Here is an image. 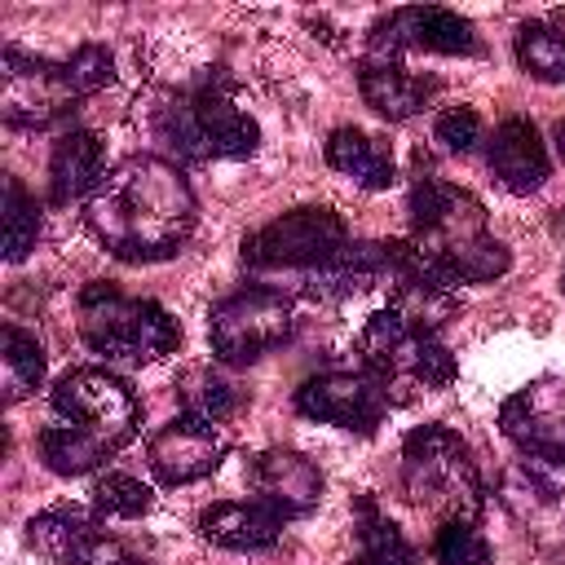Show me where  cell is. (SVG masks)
<instances>
[{
    "mask_svg": "<svg viewBox=\"0 0 565 565\" xmlns=\"http://www.w3.org/2000/svg\"><path fill=\"white\" fill-rule=\"evenodd\" d=\"M199 221L194 190L172 159L128 154L84 203V225L115 260L154 265L177 256Z\"/></svg>",
    "mask_w": 565,
    "mask_h": 565,
    "instance_id": "obj_1",
    "label": "cell"
},
{
    "mask_svg": "<svg viewBox=\"0 0 565 565\" xmlns=\"http://www.w3.org/2000/svg\"><path fill=\"white\" fill-rule=\"evenodd\" d=\"M406 212H411V243L455 287L459 282H494L499 274H508L512 256L490 234L486 207L477 194H468L441 177H419L411 185Z\"/></svg>",
    "mask_w": 565,
    "mask_h": 565,
    "instance_id": "obj_2",
    "label": "cell"
},
{
    "mask_svg": "<svg viewBox=\"0 0 565 565\" xmlns=\"http://www.w3.org/2000/svg\"><path fill=\"white\" fill-rule=\"evenodd\" d=\"M146 124L150 137L185 163L247 159L260 146V124L234 102V79L221 66L190 88L154 97Z\"/></svg>",
    "mask_w": 565,
    "mask_h": 565,
    "instance_id": "obj_3",
    "label": "cell"
},
{
    "mask_svg": "<svg viewBox=\"0 0 565 565\" xmlns=\"http://www.w3.org/2000/svg\"><path fill=\"white\" fill-rule=\"evenodd\" d=\"M115 79V57L106 44H79L71 57H31L18 44L0 53V115L13 128H57L84 97Z\"/></svg>",
    "mask_w": 565,
    "mask_h": 565,
    "instance_id": "obj_4",
    "label": "cell"
},
{
    "mask_svg": "<svg viewBox=\"0 0 565 565\" xmlns=\"http://www.w3.org/2000/svg\"><path fill=\"white\" fill-rule=\"evenodd\" d=\"M402 499L441 521H477L486 486L468 441L446 424H419L402 441Z\"/></svg>",
    "mask_w": 565,
    "mask_h": 565,
    "instance_id": "obj_5",
    "label": "cell"
},
{
    "mask_svg": "<svg viewBox=\"0 0 565 565\" xmlns=\"http://www.w3.org/2000/svg\"><path fill=\"white\" fill-rule=\"evenodd\" d=\"M79 309V340L106 362H159L177 353L181 322L150 296H124L115 282H88L75 296Z\"/></svg>",
    "mask_w": 565,
    "mask_h": 565,
    "instance_id": "obj_6",
    "label": "cell"
},
{
    "mask_svg": "<svg viewBox=\"0 0 565 565\" xmlns=\"http://www.w3.org/2000/svg\"><path fill=\"white\" fill-rule=\"evenodd\" d=\"M349 225L331 207H291L243 238V269L256 278H287L291 296L349 247Z\"/></svg>",
    "mask_w": 565,
    "mask_h": 565,
    "instance_id": "obj_7",
    "label": "cell"
},
{
    "mask_svg": "<svg viewBox=\"0 0 565 565\" xmlns=\"http://www.w3.org/2000/svg\"><path fill=\"white\" fill-rule=\"evenodd\" d=\"M358 353H362V366L388 388L393 402H397V393H411V388H446L459 371L455 353L441 344L437 331L411 327L388 305L362 322Z\"/></svg>",
    "mask_w": 565,
    "mask_h": 565,
    "instance_id": "obj_8",
    "label": "cell"
},
{
    "mask_svg": "<svg viewBox=\"0 0 565 565\" xmlns=\"http://www.w3.org/2000/svg\"><path fill=\"white\" fill-rule=\"evenodd\" d=\"M296 327V296L278 287H243L234 296H221L207 309V344L212 358L225 366H247L278 344H287Z\"/></svg>",
    "mask_w": 565,
    "mask_h": 565,
    "instance_id": "obj_9",
    "label": "cell"
},
{
    "mask_svg": "<svg viewBox=\"0 0 565 565\" xmlns=\"http://www.w3.org/2000/svg\"><path fill=\"white\" fill-rule=\"evenodd\" d=\"M57 419L84 428L93 441H102L110 455L119 446H128L141 428V402L137 393L106 366H75L66 375H57L53 393H49Z\"/></svg>",
    "mask_w": 565,
    "mask_h": 565,
    "instance_id": "obj_10",
    "label": "cell"
},
{
    "mask_svg": "<svg viewBox=\"0 0 565 565\" xmlns=\"http://www.w3.org/2000/svg\"><path fill=\"white\" fill-rule=\"evenodd\" d=\"M371 57H402V53H446V57H477L481 53V35L468 18H459L455 9H437V4H411V9H393L384 13L371 35Z\"/></svg>",
    "mask_w": 565,
    "mask_h": 565,
    "instance_id": "obj_11",
    "label": "cell"
},
{
    "mask_svg": "<svg viewBox=\"0 0 565 565\" xmlns=\"http://www.w3.org/2000/svg\"><path fill=\"white\" fill-rule=\"evenodd\" d=\"M388 406H393L388 388L366 366H358V371H322V375H309L296 388V411L305 419L335 424V428H349L358 437H371L384 424Z\"/></svg>",
    "mask_w": 565,
    "mask_h": 565,
    "instance_id": "obj_12",
    "label": "cell"
},
{
    "mask_svg": "<svg viewBox=\"0 0 565 565\" xmlns=\"http://www.w3.org/2000/svg\"><path fill=\"white\" fill-rule=\"evenodd\" d=\"M503 437L534 463H565V380L539 375L499 406Z\"/></svg>",
    "mask_w": 565,
    "mask_h": 565,
    "instance_id": "obj_13",
    "label": "cell"
},
{
    "mask_svg": "<svg viewBox=\"0 0 565 565\" xmlns=\"http://www.w3.org/2000/svg\"><path fill=\"white\" fill-rule=\"evenodd\" d=\"M225 455H230V437L221 433V424L203 415H185V411L172 424H163L146 446V463L163 486L203 481L221 468Z\"/></svg>",
    "mask_w": 565,
    "mask_h": 565,
    "instance_id": "obj_14",
    "label": "cell"
},
{
    "mask_svg": "<svg viewBox=\"0 0 565 565\" xmlns=\"http://www.w3.org/2000/svg\"><path fill=\"white\" fill-rule=\"evenodd\" d=\"M247 481L260 503H269L278 516H305L322 499V472L309 455L269 446L247 463Z\"/></svg>",
    "mask_w": 565,
    "mask_h": 565,
    "instance_id": "obj_15",
    "label": "cell"
},
{
    "mask_svg": "<svg viewBox=\"0 0 565 565\" xmlns=\"http://www.w3.org/2000/svg\"><path fill=\"white\" fill-rule=\"evenodd\" d=\"M486 163H490L494 181L512 194H534L552 172L547 146L525 115H508L494 124V137L486 146Z\"/></svg>",
    "mask_w": 565,
    "mask_h": 565,
    "instance_id": "obj_16",
    "label": "cell"
},
{
    "mask_svg": "<svg viewBox=\"0 0 565 565\" xmlns=\"http://www.w3.org/2000/svg\"><path fill=\"white\" fill-rule=\"evenodd\" d=\"M282 521L287 516H278L260 499H221L199 512V534L225 552H265L282 539Z\"/></svg>",
    "mask_w": 565,
    "mask_h": 565,
    "instance_id": "obj_17",
    "label": "cell"
},
{
    "mask_svg": "<svg viewBox=\"0 0 565 565\" xmlns=\"http://www.w3.org/2000/svg\"><path fill=\"white\" fill-rule=\"evenodd\" d=\"M106 146L97 132H84V128H66L57 141H53V154H49V203L66 207L75 199H93V190L106 181Z\"/></svg>",
    "mask_w": 565,
    "mask_h": 565,
    "instance_id": "obj_18",
    "label": "cell"
},
{
    "mask_svg": "<svg viewBox=\"0 0 565 565\" xmlns=\"http://www.w3.org/2000/svg\"><path fill=\"white\" fill-rule=\"evenodd\" d=\"M358 93H362V102H366L375 115H384L388 124H397V119L419 115V110L433 102L437 79L411 75V71H406L402 62H393V57H366V62L358 66Z\"/></svg>",
    "mask_w": 565,
    "mask_h": 565,
    "instance_id": "obj_19",
    "label": "cell"
},
{
    "mask_svg": "<svg viewBox=\"0 0 565 565\" xmlns=\"http://www.w3.org/2000/svg\"><path fill=\"white\" fill-rule=\"evenodd\" d=\"M322 154H327V163H331L340 177H349V181L362 185V190H388V185L397 181V159H393V150H388L380 137L362 132V128H335V132L327 137Z\"/></svg>",
    "mask_w": 565,
    "mask_h": 565,
    "instance_id": "obj_20",
    "label": "cell"
},
{
    "mask_svg": "<svg viewBox=\"0 0 565 565\" xmlns=\"http://www.w3.org/2000/svg\"><path fill=\"white\" fill-rule=\"evenodd\" d=\"M35 446H40L44 468H49V472H57V477H84V472H93V468L110 455L102 441H93L84 428L66 424V419H57V424L40 428Z\"/></svg>",
    "mask_w": 565,
    "mask_h": 565,
    "instance_id": "obj_21",
    "label": "cell"
},
{
    "mask_svg": "<svg viewBox=\"0 0 565 565\" xmlns=\"http://www.w3.org/2000/svg\"><path fill=\"white\" fill-rule=\"evenodd\" d=\"M512 53H516V66L530 79L565 84V31H556L547 22H521L516 40H512Z\"/></svg>",
    "mask_w": 565,
    "mask_h": 565,
    "instance_id": "obj_22",
    "label": "cell"
},
{
    "mask_svg": "<svg viewBox=\"0 0 565 565\" xmlns=\"http://www.w3.org/2000/svg\"><path fill=\"white\" fill-rule=\"evenodd\" d=\"M358 543H362V561L366 565H415V547L411 539L375 508L371 494L358 499Z\"/></svg>",
    "mask_w": 565,
    "mask_h": 565,
    "instance_id": "obj_23",
    "label": "cell"
},
{
    "mask_svg": "<svg viewBox=\"0 0 565 565\" xmlns=\"http://www.w3.org/2000/svg\"><path fill=\"white\" fill-rule=\"evenodd\" d=\"M44 230V216H40V203L22 190L18 177H4V260L18 265L31 256L35 238Z\"/></svg>",
    "mask_w": 565,
    "mask_h": 565,
    "instance_id": "obj_24",
    "label": "cell"
},
{
    "mask_svg": "<svg viewBox=\"0 0 565 565\" xmlns=\"http://www.w3.org/2000/svg\"><path fill=\"white\" fill-rule=\"evenodd\" d=\"M97 521L88 516V512H79V508H49V512H40V516H31L26 521V539H31V547L40 552V556H49V561H66V552L84 539V530H93Z\"/></svg>",
    "mask_w": 565,
    "mask_h": 565,
    "instance_id": "obj_25",
    "label": "cell"
},
{
    "mask_svg": "<svg viewBox=\"0 0 565 565\" xmlns=\"http://www.w3.org/2000/svg\"><path fill=\"white\" fill-rule=\"evenodd\" d=\"M150 508H154V490L132 472H106L93 481V512L97 516L132 521V516H146Z\"/></svg>",
    "mask_w": 565,
    "mask_h": 565,
    "instance_id": "obj_26",
    "label": "cell"
},
{
    "mask_svg": "<svg viewBox=\"0 0 565 565\" xmlns=\"http://www.w3.org/2000/svg\"><path fill=\"white\" fill-rule=\"evenodd\" d=\"M4 366H9V384H13V397L31 393L44 384V349L31 331L22 327H4Z\"/></svg>",
    "mask_w": 565,
    "mask_h": 565,
    "instance_id": "obj_27",
    "label": "cell"
},
{
    "mask_svg": "<svg viewBox=\"0 0 565 565\" xmlns=\"http://www.w3.org/2000/svg\"><path fill=\"white\" fill-rule=\"evenodd\" d=\"M433 556L437 565H490V543L477 530V521H441Z\"/></svg>",
    "mask_w": 565,
    "mask_h": 565,
    "instance_id": "obj_28",
    "label": "cell"
},
{
    "mask_svg": "<svg viewBox=\"0 0 565 565\" xmlns=\"http://www.w3.org/2000/svg\"><path fill=\"white\" fill-rule=\"evenodd\" d=\"M181 411L185 415H203V419H212V424H225L230 415H234V406H238V397H234V388L221 380V375H212V371H194L190 375V388L181 393Z\"/></svg>",
    "mask_w": 565,
    "mask_h": 565,
    "instance_id": "obj_29",
    "label": "cell"
},
{
    "mask_svg": "<svg viewBox=\"0 0 565 565\" xmlns=\"http://www.w3.org/2000/svg\"><path fill=\"white\" fill-rule=\"evenodd\" d=\"M433 141L441 150H450V154H468L481 141V115L472 106H446L433 119Z\"/></svg>",
    "mask_w": 565,
    "mask_h": 565,
    "instance_id": "obj_30",
    "label": "cell"
},
{
    "mask_svg": "<svg viewBox=\"0 0 565 565\" xmlns=\"http://www.w3.org/2000/svg\"><path fill=\"white\" fill-rule=\"evenodd\" d=\"M556 150H561V159H565V119L556 124Z\"/></svg>",
    "mask_w": 565,
    "mask_h": 565,
    "instance_id": "obj_31",
    "label": "cell"
},
{
    "mask_svg": "<svg viewBox=\"0 0 565 565\" xmlns=\"http://www.w3.org/2000/svg\"><path fill=\"white\" fill-rule=\"evenodd\" d=\"M561 234H565V207H561ZM561 291H565V269H561Z\"/></svg>",
    "mask_w": 565,
    "mask_h": 565,
    "instance_id": "obj_32",
    "label": "cell"
},
{
    "mask_svg": "<svg viewBox=\"0 0 565 565\" xmlns=\"http://www.w3.org/2000/svg\"><path fill=\"white\" fill-rule=\"evenodd\" d=\"M349 565H366V561H362V556H358V561H349Z\"/></svg>",
    "mask_w": 565,
    "mask_h": 565,
    "instance_id": "obj_33",
    "label": "cell"
}]
</instances>
